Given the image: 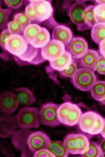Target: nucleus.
<instances>
[{
	"label": "nucleus",
	"mask_w": 105,
	"mask_h": 157,
	"mask_svg": "<svg viewBox=\"0 0 105 157\" xmlns=\"http://www.w3.org/2000/svg\"><path fill=\"white\" fill-rule=\"evenodd\" d=\"M99 57L98 52L93 49H88L87 53L79 59L80 68L90 69L95 72Z\"/></svg>",
	"instance_id": "2eb2a0df"
},
{
	"label": "nucleus",
	"mask_w": 105,
	"mask_h": 157,
	"mask_svg": "<svg viewBox=\"0 0 105 157\" xmlns=\"http://www.w3.org/2000/svg\"><path fill=\"white\" fill-rule=\"evenodd\" d=\"M25 12L26 15L31 21L36 22V15L33 2H31L26 7Z\"/></svg>",
	"instance_id": "7c9ffc66"
},
{
	"label": "nucleus",
	"mask_w": 105,
	"mask_h": 157,
	"mask_svg": "<svg viewBox=\"0 0 105 157\" xmlns=\"http://www.w3.org/2000/svg\"><path fill=\"white\" fill-rule=\"evenodd\" d=\"M16 62L22 66L38 65L46 60L42 56L41 48H37L28 42L27 48L25 52L19 56H13Z\"/></svg>",
	"instance_id": "6e6552de"
},
{
	"label": "nucleus",
	"mask_w": 105,
	"mask_h": 157,
	"mask_svg": "<svg viewBox=\"0 0 105 157\" xmlns=\"http://www.w3.org/2000/svg\"><path fill=\"white\" fill-rule=\"evenodd\" d=\"M51 140L45 132L41 130L33 132L29 135L27 144L30 150L33 153L42 149H48Z\"/></svg>",
	"instance_id": "9b49d317"
},
{
	"label": "nucleus",
	"mask_w": 105,
	"mask_h": 157,
	"mask_svg": "<svg viewBox=\"0 0 105 157\" xmlns=\"http://www.w3.org/2000/svg\"><path fill=\"white\" fill-rule=\"evenodd\" d=\"M91 96L95 100L100 101L105 98V81H96L90 89Z\"/></svg>",
	"instance_id": "4be33fe9"
},
{
	"label": "nucleus",
	"mask_w": 105,
	"mask_h": 157,
	"mask_svg": "<svg viewBox=\"0 0 105 157\" xmlns=\"http://www.w3.org/2000/svg\"><path fill=\"white\" fill-rule=\"evenodd\" d=\"M15 119L18 127L22 129L38 128L41 123L39 110L35 107L22 108Z\"/></svg>",
	"instance_id": "7ed1b4c3"
},
{
	"label": "nucleus",
	"mask_w": 105,
	"mask_h": 157,
	"mask_svg": "<svg viewBox=\"0 0 105 157\" xmlns=\"http://www.w3.org/2000/svg\"><path fill=\"white\" fill-rule=\"evenodd\" d=\"M15 94L19 104L22 105L28 106L34 104L36 101L33 93L26 87L17 88Z\"/></svg>",
	"instance_id": "f3484780"
},
{
	"label": "nucleus",
	"mask_w": 105,
	"mask_h": 157,
	"mask_svg": "<svg viewBox=\"0 0 105 157\" xmlns=\"http://www.w3.org/2000/svg\"><path fill=\"white\" fill-rule=\"evenodd\" d=\"M78 69L76 64L73 62L65 69L59 72L64 77L71 78L74 75Z\"/></svg>",
	"instance_id": "c756f323"
},
{
	"label": "nucleus",
	"mask_w": 105,
	"mask_h": 157,
	"mask_svg": "<svg viewBox=\"0 0 105 157\" xmlns=\"http://www.w3.org/2000/svg\"><path fill=\"white\" fill-rule=\"evenodd\" d=\"M92 40L95 44H99L105 39V23H97L93 26L91 31Z\"/></svg>",
	"instance_id": "aec40b11"
},
{
	"label": "nucleus",
	"mask_w": 105,
	"mask_h": 157,
	"mask_svg": "<svg viewBox=\"0 0 105 157\" xmlns=\"http://www.w3.org/2000/svg\"><path fill=\"white\" fill-rule=\"evenodd\" d=\"M6 4L9 7L17 9L22 5L23 0H4Z\"/></svg>",
	"instance_id": "f704fd0d"
},
{
	"label": "nucleus",
	"mask_w": 105,
	"mask_h": 157,
	"mask_svg": "<svg viewBox=\"0 0 105 157\" xmlns=\"http://www.w3.org/2000/svg\"><path fill=\"white\" fill-rule=\"evenodd\" d=\"M7 27L11 34L23 35L24 28L18 22L14 20L11 21L8 23Z\"/></svg>",
	"instance_id": "cd10ccee"
},
{
	"label": "nucleus",
	"mask_w": 105,
	"mask_h": 157,
	"mask_svg": "<svg viewBox=\"0 0 105 157\" xmlns=\"http://www.w3.org/2000/svg\"><path fill=\"white\" fill-rule=\"evenodd\" d=\"M96 4H105V0H95Z\"/></svg>",
	"instance_id": "58836bf2"
},
{
	"label": "nucleus",
	"mask_w": 105,
	"mask_h": 157,
	"mask_svg": "<svg viewBox=\"0 0 105 157\" xmlns=\"http://www.w3.org/2000/svg\"><path fill=\"white\" fill-rule=\"evenodd\" d=\"M82 111L77 105L70 101L60 104L57 111L58 117L61 123L68 127H72L79 123Z\"/></svg>",
	"instance_id": "f03ea898"
},
{
	"label": "nucleus",
	"mask_w": 105,
	"mask_h": 157,
	"mask_svg": "<svg viewBox=\"0 0 105 157\" xmlns=\"http://www.w3.org/2000/svg\"><path fill=\"white\" fill-rule=\"evenodd\" d=\"M96 71L100 74L105 75V58L101 55L99 56Z\"/></svg>",
	"instance_id": "2f4dec72"
},
{
	"label": "nucleus",
	"mask_w": 105,
	"mask_h": 157,
	"mask_svg": "<svg viewBox=\"0 0 105 157\" xmlns=\"http://www.w3.org/2000/svg\"><path fill=\"white\" fill-rule=\"evenodd\" d=\"M105 157V153H103L102 155V157Z\"/></svg>",
	"instance_id": "37998d69"
},
{
	"label": "nucleus",
	"mask_w": 105,
	"mask_h": 157,
	"mask_svg": "<svg viewBox=\"0 0 105 157\" xmlns=\"http://www.w3.org/2000/svg\"><path fill=\"white\" fill-rule=\"evenodd\" d=\"M12 12L11 9H3L0 8V30L7 29L9 17Z\"/></svg>",
	"instance_id": "bb28decb"
},
{
	"label": "nucleus",
	"mask_w": 105,
	"mask_h": 157,
	"mask_svg": "<svg viewBox=\"0 0 105 157\" xmlns=\"http://www.w3.org/2000/svg\"><path fill=\"white\" fill-rule=\"evenodd\" d=\"M64 147L73 155H83L88 148L90 143L87 136L81 133H71L67 134L63 139Z\"/></svg>",
	"instance_id": "20e7f679"
},
{
	"label": "nucleus",
	"mask_w": 105,
	"mask_h": 157,
	"mask_svg": "<svg viewBox=\"0 0 105 157\" xmlns=\"http://www.w3.org/2000/svg\"><path fill=\"white\" fill-rule=\"evenodd\" d=\"M99 146L102 153H105V139L103 140L101 142Z\"/></svg>",
	"instance_id": "e433bc0d"
},
{
	"label": "nucleus",
	"mask_w": 105,
	"mask_h": 157,
	"mask_svg": "<svg viewBox=\"0 0 105 157\" xmlns=\"http://www.w3.org/2000/svg\"><path fill=\"white\" fill-rule=\"evenodd\" d=\"M104 126L102 131L100 133L102 136L105 139V118H104Z\"/></svg>",
	"instance_id": "4c0bfd02"
},
{
	"label": "nucleus",
	"mask_w": 105,
	"mask_h": 157,
	"mask_svg": "<svg viewBox=\"0 0 105 157\" xmlns=\"http://www.w3.org/2000/svg\"><path fill=\"white\" fill-rule=\"evenodd\" d=\"M52 37V39L62 42L65 46L73 37L70 28L63 25H58L54 27Z\"/></svg>",
	"instance_id": "dca6fc26"
},
{
	"label": "nucleus",
	"mask_w": 105,
	"mask_h": 157,
	"mask_svg": "<svg viewBox=\"0 0 105 157\" xmlns=\"http://www.w3.org/2000/svg\"><path fill=\"white\" fill-rule=\"evenodd\" d=\"M99 102L101 105H105V98L102 101H99Z\"/></svg>",
	"instance_id": "a19ab883"
},
{
	"label": "nucleus",
	"mask_w": 105,
	"mask_h": 157,
	"mask_svg": "<svg viewBox=\"0 0 105 157\" xmlns=\"http://www.w3.org/2000/svg\"><path fill=\"white\" fill-rule=\"evenodd\" d=\"M41 27L36 23L29 24L24 29L23 36L28 42L34 41L40 33Z\"/></svg>",
	"instance_id": "6ab92c4d"
},
{
	"label": "nucleus",
	"mask_w": 105,
	"mask_h": 157,
	"mask_svg": "<svg viewBox=\"0 0 105 157\" xmlns=\"http://www.w3.org/2000/svg\"><path fill=\"white\" fill-rule=\"evenodd\" d=\"M52 0H42L33 2L36 17L37 23L45 22L48 25H58L54 17Z\"/></svg>",
	"instance_id": "423d86ee"
},
{
	"label": "nucleus",
	"mask_w": 105,
	"mask_h": 157,
	"mask_svg": "<svg viewBox=\"0 0 105 157\" xmlns=\"http://www.w3.org/2000/svg\"><path fill=\"white\" fill-rule=\"evenodd\" d=\"M73 62L71 55L66 50L60 57L50 62V66L52 69L60 72L65 69Z\"/></svg>",
	"instance_id": "a211bd4d"
},
{
	"label": "nucleus",
	"mask_w": 105,
	"mask_h": 157,
	"mask_svg": "<svg viewBox=\"0 0 105 157\" xmlns=\"http://www.w3.org/2000/svg\"><path fill=\"white\" fill-rule=\"evenodd\" d=\"M97 81V77L94 72L84 68L78 69L71 79V82L74 86L83 92L90 90Z\"/></svg>",
	"instance_id": "39448f33"
},
{
	"label": "nucleus",
	"mask_w": 105,
	"mask_h": 157,
	"mask_svg": "<svg viewBox=\"0 0 105 157\" xmlns=\"http://www.w3.org/2000/svg\"><path fill=\"white\" fill-rule=\"evenodd\" d=\"M41 54L46 60L54 61L61 56L66 51L64 44L58 40L52 39L44 47L41 48Z\"/></svg>",
	"instance_id": "f8f14e48"
},
{
	"label": "nucleus",
	"mask_w": 105,
	"mask_h": 157,
	"mask_svg": "<svg viewBox=\"0 0 105 157\" xmlns=\"http://www.w3.org/2000/svg\"><path fill=\"white\" fill-rule=\"evenodd\" d=\"M50 40V35L49 31L45 28L41 27V32L36 39L30 43L37 48H42L49 43Z\"/></svg>",
	"instance_id": "412c9836"
},
{
	"label": "nucleus",
	"mask_w": 105,
	"mask_h": 157,
	"mask_svg": "<svg viewBox=\"0 0 105 157\" xmlns=\"http://www.w3.org/2000/svg\"><path fill=\"white\" fill-rule=\"evenodd\" d=\"M77 2L84 3V2L91 0H75Z\"/></svg>",
	"instance_id": "ea45409f"
},
{
	"label": "nucleus",
	"mask_w": 105,
	"mask_h": 157,
	"mask_svg": "<svg viewBox=\"0 0 105 157\" xmlns=\"http://www.w3.org/2000/svg\"><path fill=\"white\" fill-rule=\"evenodd\" d=\"M94 12L97 23H105V4H96Z\"/></svg>",
	"instance_id": "a878e982"
},
{
	"label": "nucleus",
	"mask_w": 105,
	"mask_h": 157,
	"mask_svg": "<svg viewBox=\"0 0 105 157\" xmlns=\"http://www.w3.org/2000/svg\"><path fill=\"white\" fill-rule=\"evenodd\" d=\"M103 153L99 145L94 142H91L85 152L82 155L84 157H102Z\"/></svg>",
	"instance_id": "393cba45"
},
{
	"label": "nucleus",
	"mask_w": 105,
	"mask_h": 157,
	"mask_svg": "<svg viewBox=\"0 0 105 157\" xmlns=\"http://www.w3.org/2000/svg\"><path fill=\"white\" fill-rule=\"evenodd\" d=\"M19 103L15 93L6 91L0 96V108L4 113L11 114L17 109Z\"/></svg>",
	"instance_id": "4468645a"
},
{
	"label": "nucleus",
	"mask_w": 105,
	"mask_h": 157,
	"mask_svg": "<svg viewBox=\"0 0 105 157\" xmlns=\"http://www.w3.org/2000/svg\"><path fill=\"white\" fill-rule=\"evenodd\" d=\"M11 34L7 28L2 30L0 36V44L2 48L4 49L5 43Z\"/></svg>",
	"instance_id": "72a5a7b5"
},
{
	"label": "nucleus",
	"mask_w": 105,
	"mask_h": 157,
	"mask_svg": "<svg viewBox=\"0 0 105 157\" xmlns=\"http://www.w3.org/2000/svg\"><path fill=\"white\" fill-rule=\"evenodd\" d=\"M99 52L100 55L105 58V39L99 44Z\"/></svg>",
	"instance_id": "c9c22d12"
},
{
	"label": "nucleus",
	"mask_w": 105,
	"mask_h": 157,
	"mask_svg": "<svg viewBox=\"0 0 105 157\" xmlns=\"http://www.w3.org/2000/svg\"><path fill=\"white\" fill-rule=\"evenodd\" d=\"M87 6L84 3L77 2L72 4L68 11V15L79 31L91 29L85 22L84 17V11Z\"/></svg>",
	"instance_id": "1a4fd4ad"
},
{
	"label": "nucleus",
	"mask_w": 105,
	"mask_h": 157,
	"mask_svg": "<svg viewBox=\"0 0 105 157\" xmlns=\"http://www.w3.org/2000/svg\"><path fill=\"white\" fill-rule=\"evenodd\" d=\"M13 18L14 20L19 22L24 28L31 23V21L28 18L25 13H16L14 15Z\"/></svg>",
	"instance_id": "c85d7f7f"
},
{
	"label": "nucleus",
	"mask_w": 105,
	"mask_h": 157,
	"mask_svg": "<svg viewBox=\"0 0 105 157\" xmlns=\"http://www.w3.org/2000/svg\"><path fill=\"white\" fill-rule=\"evenodd\" d=\"M95 6L91 5L87 6L84 13V19L86 23L92 29L97 22L94 12Z\"/></svg>",
	"instance_id": "b1692460"
},
{
	"label": "nucleus",
	"mask_w": 105,
	"mask_h": 157,
	"mask_svg": "<svg viewBox=\"0 0 105 157\" xmlns=\"http://www.w3.org/2000/svg\"><path fill=\"white\" fill-rule=\"evenodd\" d=\"M31 2H35L42 1V0H28Z\"/></svg>",
	"instance_id": "79ce46f5"
},
{
	"label": "nucleus",
	"mask_w": 105,
	"mask_h": 157,
	"mask_svg": "<svg viewBox=\"0 0 105 157\" xmlns=\"http://www.w3.org/2000/svg\"><path fill=\"white\" fill-rule=\"evenodd\" d=\"M81 130L93 135L100 133L104 124V118L95 111H88L82 114L79 122Z\"/></svg>",
	"instance_id": "f257e3e1"
},
{
	"label": "nucleus",
	"mask_w": 105,
	"mask_h": 157,
	"mask_svg": "<svg viewBox=\"0 0 105 157\" xmlns=\"http://www.w3.org/2000/svg\"><path fill=\"white\" fill-rule=\"evenodd\" d=\"M34 157H56L48 149H42L36 151L34 153Z\"/></svg>",
	"instance_id": "473e14b6"
},
{
	"label": "nucleus",
	"mask_w": 105,
	"mask_h": 157,
	"mask_svg": "<svg viewBox=\"0 0 105 157\" xmlns=\"http://www.w3.org/2000/svg\"><path fill=\"white\" fill-rule=\"evenodd\" d=\"M28 42L22 35L11 34L8 37L4 46V50L13 56H18L26 50Z\"/></svg>",
	"instance_id": "9d476101"
},
{
	"label": "nucleus",
	"mask_w": 105,
	"mask_h": 157,
	"mask_svg": "<svg viewBox=\"0 0 105 157\" xmlns=\"http://www.w3.org/2000/svg\"><path fill=\"white\" fill-rule=\"evenodd\" d=\"M48 149L56 157H67L69 154L64 147L63 142L59 140L51 141Z\"/></svg>",
	"instance_id": "5701e85b"
},
{
	"label": "nucleus",
	"mask_w": 105,
	"mask_h": 157,
	"mask_svg": "<svg viewBox=\"0 0 105 157\" xmlns=\"http://www.w3.org/2000/svg\"><path fill=\"white\" fill-rule=\"evenodd\" d=\"M59 105L51 102H46L41 105L39 110V114L42 124L50 127H55L61 124L57 114Z\"/></svg>",
	"instance_id": "0eeeda50"
},
{
	"label": "nucleus",
	"mask_w": 105,
	"mask_h": 157,
	"mask_svg": "<svg viewBox=\"0 0 105 157\" xmlns=\"http://www.w3.org/2000/svg\"><path fill=\"white\" fill-rule=\"evenodd\" d=\"M65 47L66 50L75 59L82 57L87 53L88 50L87 41L81 37H73Z\"/></svg>",
	"instance_id": "ddd939ff"
}]
</instances>
